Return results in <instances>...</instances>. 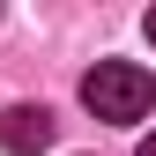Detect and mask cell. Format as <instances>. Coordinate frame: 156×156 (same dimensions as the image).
I'll use <instances>...</instances> for the list:
<instances>
[{
    "label": "cell",
    "instance_id": "obj_4",
    "mask_svg": "<svg viewBox=\"0 0 156 156\" xmlns=\"http://www.w3.org/2000/svg\"><path fill=\"white\" fill-rule=\"evenodd\" d=\"M141 30H149V37H156V8H149V23H141Z\"/></svg>",
    "mask_w": 156,
    "mask_h": 156
},
{
    "label": "cell",
    "instance_id": "obj_3",
    "mask_svg": "<svg viewBox=\"0 0 156 156\" xmlns=\"http://www.w3.org/2000/svg\"><path fill=\"white\" fill-rule=\"evenodd\" d=\"M134 156H156V134H149V141H141V149H134Z\"/></svg>",
    "mask_w": 156,
    "mask_h": 156
},
{
    "label": "cell",
    "instance_id": "obj_1",
    "mask_svg": "<svg viewBox=\"0 0 156 156\" xmlns=\"http://www.w3.org/2000/svg\"><path fill=\"white\" fill-rule=\"evenodd\" d=\"M82 104L97 119H112V126H134V119L156 112V74L134 67V60H97L82 74Z\"/></svg>",
    "mask_w": 156,
    "mask_h": 156
},
{
    "label": "cell",
    "instance_id": "obj_2",
    "mask_svg": "<svg viewBox=\"0 0 156 156\" xmlns=\"http://www.w3.org/2000/svg\"><path fill=\"white\" fill-rule=\"evenodd\" d=\"M0 149H8V156L52 149V112L45 104H8V112H0Z\"/></svg>",
    "mask_w": 156,
    "mask_h": 156
}]
</instances>
